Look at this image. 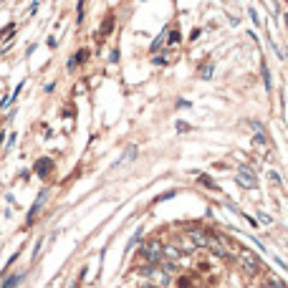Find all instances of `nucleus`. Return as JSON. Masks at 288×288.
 Returning a JSON list of instances; mask_svg holds the SVG:
<instances>
[{
	"mask_svg": "<svg viewBox=\"0 0 288 288\" xmlns=\"http://www.w3.org/2000/svg\"><path fill=\"white\" fill-rule=\"evenodd\" d=\"M142 255L147 258V261H152V263H159L162 261V245L157 240H149V243L142 245Z\"/></svg>",
	"mask_w": 288,
	"mask_h": 288,
	"instance_id": "f257e3e1",
	"label": "nucleus"
},
{
	"mask_svg": "<svg viewBox=\"0 0 288 288\" xmlns=\"http://www.w3.org/2000/svg\"><path fill=\"white\" fill-rule=\"evenodd\" d=\"M238 182H240V187L253 190L255 187V175L248 170V167H240V170H238Z\"/></svg>",
	"mask_w": 288,
	"mask_h": 288,
	"instance_id": "f03ea898",
	"label": "nucleus"
},
{
	"mask_svg": "<svg viewBox=\"0 0 288 288\" xmlns=\"http://www.w3.org/2000/svg\"><path fill=\"white\" fill-rule=\"evenodd\" d=\"M240 263H243V268H245L248 273H258V268H261L250 253H243V255H240Z\"/></svg>",
	"mask_w": 288,
	"mask_h": 288,
	"instance_id": "7ed1b4c3",
	"label": "nucleus"
},
{
	"mask_svg": "<svg viewBox=\"0 0 288 288\" xmlns=\"http://www.w3.org/2000/svg\"><path fill=\"white\" fill-rule=\"evenodd\" d=\"M187 238L195 243L197 248H202V245H207V243H210V235H207V233H202V230H190V235H187Z\"/></svg>",
	"mask_w": 288,
	"mask_h": 288,
	"instance_id": "20e7f679",
	"label": "nucleus"
},
{
	"mask_svg": "<svg viewBox=\"0 0 288 288\" xmlns=\"http://www.w3.org/2000/svg\"><path fill=\"white\" fill-rule=\"evenodd\" d=\"M45 197H48V190H43L41 195H38V200H36V205H33V210H30V215H28V222L33 220L38 212H41V207H43V202H45Z\"/></svg>",
	"mask_w": 288,
	"mask_h": 288,
	"instance_id": "39448f33",
	"label": "nucleus"
},
{
	"mask_svg": "<svg viewBox=\"0 0 288 288\" xmlns=\"http://www.w3.org/2000/svg\"><path fill=\"white\" fill-rule=\"evenodd\" d=\"M162 258H167V261H177L179 258V248H172V245H167V248H162Z\"/></svg>",
	"mask_w": 288,
	"mask_h": 288,
	"instance_id": "423d86ee",
	"label": "nucleus"
},
{
	"mask_svg": "<svg viewBox=\"0 0 288 288\" xmlns=\"http://www.w3.org/2000/svg\"><path fill=\"white\" fill-rule=\"evenodd\" d=\"M21 281H23V273H15V276L5 278V281H3V286H0V288H15V286H18Z\"/></svg>",
	"mask_w": 288,
	"mask_h": 288,
	"instance_id": "0eeeda50",
	"label": "nucleus"
},
{
	"mask_svg": "<svg viewBox=\"0 0 288 288\" xmlns=\"http://www.w3.org/2000/svg\"><path fill=\"white\" fill-rule=\"evenodd\" d=\"M48 167H51V159H38L36 162V172L41 177H45V175H48Z\"/></svg>",
	"mask_w": 288,
	"mask_h": 288,
	"instance_id": "6e6552de",
	"label": "nucleus"
},
{
	"mask_svg": "<svg viewBox=\"0 0 288 288\" xmlns=\"http://www.w3.org/2000/svg\"><path fill=\"white\" fill-rule=\"evenodd\" d=\"M253 139H255V144H258V147H266V144H268V136H266V132H255Z\"/></svg>",
	"mask_w": 288,
	"mask_h": 288,
	"instance_id": "1a4fd4ad",
	"label": "nucleus"
},
{
	"mask_svg": "<svg viewBox=\"0 0 288 288\" xmlns=\"http://www.w3.org/2000/svg\"><path fill=\"white\" fill-rule=\"evenodd\" d=\"M200 182H202V185H207L210 190H215V182H212L210 177H205V175H200Z\"/></svg>",
	"mask_w": 288,
	"mask_h": 288,
	"instance_id": "9d476101",
	"label": "nucleus"
},
{
	"mask_svg": "<svg viewBox=\"0 0 288 288\" xmlns=\"http://www.w3.org/2000/svg\"><path fill=\"white\" fill-rule=\"evenodd\" d=\"M263 81H266V86L270 89V73H268V66L263 64Z\"/></svg>",
	"mask_w": 288,
	"mask_h": 288,
	"instance_id": "9b49d317",
	"label": "nucleus"
},
{
	"mask_svg": "<svg viewBox=\"0 0 288 288\" xmlns=\"http://www.w3.org/2000/svg\"><path fill=\"white\" fill-rule=\"evenodd\" d=\"M195 248H197V245H195V243L187 238V240H185V248H182V250H187V253H190V250H195Z\"/></svg>",
	"mask_w": 288,
	"mask_h": 288,
	"instance_id": "f8f14e48",
	"label": "nucleus"
},
{
	"mask_svg": "<svg viewBox=\"0 0 288 288\" xmlns=\"http://www.w3.org/2000/svg\"><path fill=\"white\" fill-rule=\"evenodd\" d=\"M268 286H270V288H283V283H281L278 278H270V281H268Z\"/></svg>",
	"mask_w": 288,
	"mask_h": 288,
	"instance_id": "ddd939ff",
	"label": "nucleus"
},
{
	"mask_svg": "<svg viewBox=\"0 0 288 288\" xmlns=\"http://www.w3.org/2000/svg\"><path fill=\"white\" fill-rule=\"evenodd\" d=\"M268 177H270V182H273V185H281V177H278V175H276V172H270V175H268Z\"/></svg>",
	"mask_w": 288,
	"mask_h": 288,
	"instance_id": "4468645a",
	"label": "nucleus"
},
{
	"mask_svg": "<svg viewBox=\"0 0 288 288\" xmlns=\"http://www.w3.org/2000/svg\"><path fill=\"white\" fill-rule=\"evenodd\" d=\"M142 288H157V286H155V283H149V286H142Z\"/></svg>",
	"mask_w": 288,
	"mask_h": 288,
	"instance_id": "2eb2a0df",
	"label": "nucleus"
}]
</instances>
